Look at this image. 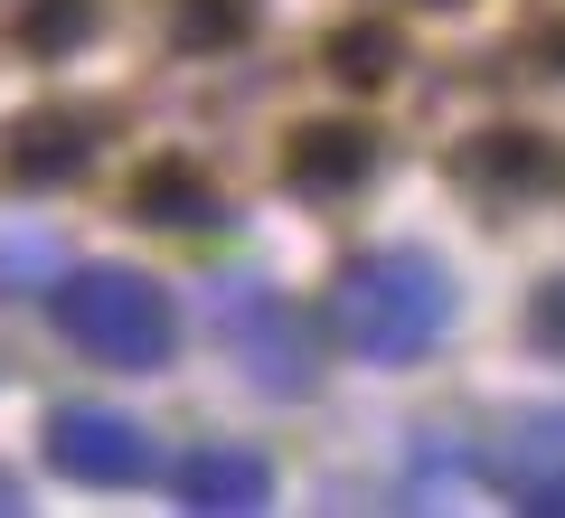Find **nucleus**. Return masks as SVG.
<instances>
[{
    "instance_id": "1",
    "label": "nucleus",
    "mask_w": 565,
    "mask_h": 518,
    "mask_svg": "<svg viewBox=\"0 0 565 518\" xmlns=\"http://www.w3.org/2000/svg\"><path fill=\"white\" fill-rule=\"evenodd\" d=\"M330 311H340V339L367 349V359H424L444 339L452 283L424 255H359L340 274V293H330Z\"/></svg>"
},
{
    "instance_id": "2",
    "label": "nucleus",
    "mask_w": 565,
    "mask_h": 518,
    "mask_svg": "<svg viewBox=\"0 0 565 518\" xmlns=\"http://www.w3.org/2000/svg\"><path fill=\"white\" fill-rule=\"evenodd\" d=\"M57 330L104 368H161L170 339H180V311H170V293L151 274H132V264H85V274L57 283Z\"/></svg>"
},
{
    "instance_id": "3",
    "label": "nucleus",
    "mask_w": 565,
    "mask_h": 518,
    "mask_svg": "<svg viewBox=\"0 0 565 518\" xmlns=\"http://www.w3.org/2000/svg\"><path fill=\"white\" fill-rule=\"evenodd\" d=\"M47 462H66L76 480H141L151 443H141V424L104 415V405H57L47 415Z\"/></svg>"
},
{
    "instance_id": "4",
    "label": "nucleus",
    "mask_w": 565,
    "mask_h": 518,
    "mask_svg": "<svg viewBox=\"0 0 565 518\" xmlns=\"http://www.w3.org/2000/svg\"><path fill=\"white\" fill-rule=\"evenodd\" d=\"M180 499L189 509H264L274 499V472L255 453H189L180 462Z\"/></svg>"
},
{
    "instance_id": "5",
    "label": "nucleus",
    "mask_w": 565,
    "mask_h": 518,
    "mask_svg": "<svg viewBox=\"0 0 565 518\" xmlns=\"http://www.w3.org/2000/svg\"><path fill=\"white\" fill-rule=\"evenodd\" d=\"M95 151V114H39L10 133V180H66Z\"/></svg>"
},
{
    "instance_id": "6",
    "label": "nucleus",
    "mask_w": 565,
    "mask_h": 518,
    "mask_svg": "<svg viewBox=\"0 0 565 518\" xmlns=\"http://www.w3.org/2000/svg\"><path fill=\"white\" fill-rule=\"evenodd\" d=\"M292 170L311 189H349L367 170V133L359 123H311V133H292Z\"/></svg>"
},
{
    "instance_id": "7",
    "label": "nucleus",
    "mask_w": 565,
    "mask_h": 518,
    "mask_svg": "<svg viewBox=\"0 0 565 518\" xmlns=\"http://www.w3.org/2000/svg\"><path fill=\"white\" fill-rule=\"evenodd\" d=\"M236 0H180V39H199V47H226L236 39Z\"/></svg>"
},
{
    "instance_id": "8",
    "label": "nucleus",
    "mask_w": 565,
    "mask_h": 518,
    "mask_svg": "<svg viewBox=\"0 0 565 518\" xmlns=\"http://www.w3.org/2000/svg\"><path fill=\"white\" fill-rule=\"evenodd\" d=\"M141 208H189V218H207V189H199V180H189V170H180V160H170V170H161V180H151V189H141Z\"/></svg>"
},
{
    "instance_id": "9",
    "label": "nucleus",
    "mask_w": 565,
    "mask_h": 518,
    "mask_svg": "<svg viewBox=\"0 0 565 518\" xmlns=\"http://www.w3.org/2000/svg\"><path fill=\"white\" fill-rule=\"evenodd\" d=\"M85 20H76V0H47V20H29V47H76Z\"/></svg>"
},
{
    "instance_id": "10",
    "label": "nucleus",
    "mask_w": 565,
    "mask_h": 518,
    "mask_svg": "<svg viewBox=\"0 0 565 518\" xmlns=\"http://www.w3.org/2000/svg\"><path fill=\"white\" fill-rule=\"evenodd\" d=\"M527 499H537V509H565V480H519Z\"/></svg>"
},
{
    "instance_id": "11",
    "label": "nucleus",
    "mask_w": 565,
    "mask_h": 518,
    "mask_svg": "<svg viewBox=\"0 0 565 518\" xmlns=\"http://www.w3.org/2000/svg\"><path fill=\"white\" fill-rule=\"evenodd\" d=\"M537 330H546V339H565V283L546 293V320H537Z\"/></svg>"
}]
</instances>
